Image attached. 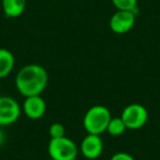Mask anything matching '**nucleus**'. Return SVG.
I'll return each instance as SVG.
<instances>
[{
  "mask_svg": "<svg viewBox=\"0 0 160 160\" xmlns=\"http://www.w3.org/2000/svg\"><path fill=\"white\" fill-rule=\"evenodd\" d=\"M16 88L23 97L41 96L48 83L47 70L38 64L22 67L16 76Z\"/></svg>",
  "mask_w": 160,
  "mask_h": 160,
  "instance_id": "nucleus-1",
  "label": "nucleus"
},
{
  "mask_svg": "<svg viewBox=\"0 0 160 160\" xmlns=\"http://www.w3.org/2000/svg\"><path fill=\"white\" fill-rule=\"evenodd\" d=\"M111 118V112L107 107L100 104L93 105L86 112L82 120V125L88 134L101 135L107 132Z\"/></svg>",
  "mask_w": 160,
  "mask_h": 160,
  "instance_id": "nucleus-2",
  "label": "nucleus"
},
{
  "mask_svg": "<svg viewBox=\"0 0 160 160\" xmlns=\"http://www.w3.org/2000/svg\"><path fill=\"white\" fill-rule=\"evenodd\" d=\"M47 151L52 160H76L79 148L73 140L62 136L59 138H51Z\"/></svg>",
  "mask_w": 160,
  "mask_h": 160,
  "instance_id": "nucleus-3",
  "label": "nucleus"
},
{
  "mask_svg": "<svg viewBox=\"0 0 160 160\" xmlns=\"http://www.w3.org/2000/svg\"><path fill=\"white\" fill-rule=\"evenodd\" d=\"M121 118L127 129L136 131L146 125L148 121V111L139 103H132L124 108L121 114Z\"/></svg>",
  "mask_w": 160,
  "mask_h": 160,
  "instance_id": "nucleus-4",
  "label": "nucleus"
},
{
  "mask_svg": "<svg viewBox=\"0 0 160 160\" xmlns=\"http://www.w3.org/2000/svg\"><path fill=\"white\" fill-rule=\"evenodd\" d=\"M22 108L11 97H0V127L12 125L19 120Z\"/></svg>",
  "mask_w": 160,
  "mask_h": 160,
  "instance_id": "nucleus-5",
  "label": "nucleus"
},
{
  "mask_svg": "<svg viewBox=\"0 0 160 160\" xmlns=\"http://www.w3.org/2000/svg\"><path fill=\"white\" fill-rule=\"evenodd\" d=\"M136 22L135 11L118 10L110 19V29L115 34H125L134 28Z\"/></svg>",
  "mask_w": 160,
  "mask_h": 160,
  "instance_id": "nucleus-6",
  "label": "nucleus"
},
{
  "mask_svg": "<svg viewBox=\"0 0 160 160\" xmlns=\"http://www.w3.org/2000/svg\"><path fill=\"white\" fill-rule=\"evenodd\" d=\"M103 140L100 135L88 134L80 144V152L85 158L94 160L99 158L103 152Z\"/></svg>",
  "mask_w": 160,
  "mask_h": 160,
  "instance_id": "nucleus-7",
  "label": "nucleus"
},
{
  "mask_svg": "<svg viewBox=\"0 0 160 160\" xmlns=\"http://www.w3.org/2000/svg\"><path fill=\"white\" fill-rule=\"evenodd\" d=\"M22 111L30 120H40L46 112V102L41 96L27 97L22 104Z\"/></svg>",
  "mask_w": 160,
  "mask_h": 160,
  "instance_id": "nucleus-8",
  "label": "nucleus"
},
{
  "mask_svg": "<svg viewBox=\"0 0 160 160\" xmlns=\"http://www.w3.org/2000/svg\"><path fill=\"white\" fill-rule=\"evenodd\" d=\"M1 6L7 18L16 19L23 14L27 8V0H1Z\"/></svg>",
  "mask_w": 160,
  "mask_h": 160,
  "instance_id": "nucleus-9",
  "label": "nucleus"
},
{
  "mask_svg": "<svg viewBox=\"0 0 160 160\" xmlns=\"http://www.w3.org/2000/svg\"><path fill=\"white\" fill-rule=\"evenodd\" d=\"M16 65V58L12 52L0 47V79L6 78L12 72Z\"/></svg>",
  "mask_w": 160,
  "mask_h": 160,
  "instance_id": "nucleus-10",
  "label": "nucleus"
},
{
  "mask_svg": "<svg viewBox=\"0 0 160 160\" xmlns=\"http://www.w3.org/2000/svg\"><path fill=\"white\" fill-rule=\"evenodd\" d=\"M126 129L127 128H126V126H125L123 120L121 118V116H118V118H112L111 120H110L107 132L111 136L118 137V136L123 135Z\"/></svg>",
  "mask_w": 160,
  "mask_h": 160,
  "instance_id": "nucleus-11",
  "label": "nucleus"
},
{
  "mask_svg": "<svg viewBox=\"0 0 160 160\" xmlns=\"http://www.w3.org/2000/svg\"><path fill=\"white\" fill-rule=\"evenodd\" d=\"M111 1L118 10L135 11L137 8V0H111Z\"/></svg>",
  "mask_w": 160,
  "mask_h": 160,
  "instance_id": "nucleus-12",
  "label": "nucleus"
},
{
  "mask_svg": "<svg viewBox=\"0 0 160 160\" xmlns=\"http://www.w3.org/2000/svg\"><path fill=\"white\" fill-rule=\"evenodd\" d=\"M65 133H66V129H65V126L62 124V123H53L51 124L48 128V134L51 136V138H59L65 136Z\"/></svg>",
  "mask_w": 160,
  "mask_h": 160,
  "instance_id": "nucleus-13",
  "label": "nucleus"
},
{
  "mask_svg": "<svg viewBox=\"0 0 160 160\" xmlns=\"http://www.w3.org/2000/svg\"><path fill=\"white\" fill-rule=\"evenodd\" d=\"M110 160H136V159L131 153L125 152V151H118V152H115L114 155H112Z\"/></svg>",
  "mask_w": 160,
  "mask_h": 160,
  "instance_id": "nucleus-14",
  "label": "nucleus"
},
{
  "mask_svg": "<svg viewBox=\"0 0 160 160\" xmlns=\"http://www.w3.org/2000/svg\"><path fill=\"white\" fill-rule=\"evenodd\" d=\"M5 142H6V134H5V132L1 129V127H0V147L5 144Z\"/></svg>",
  "mask_w": 160,
  "mask_h": 160,
  "instance_id": "nucleus-15",
  "label": "nucleus"
}]
</instances>
